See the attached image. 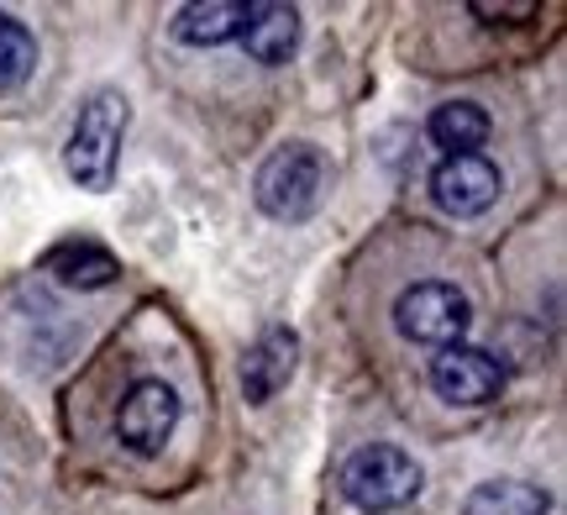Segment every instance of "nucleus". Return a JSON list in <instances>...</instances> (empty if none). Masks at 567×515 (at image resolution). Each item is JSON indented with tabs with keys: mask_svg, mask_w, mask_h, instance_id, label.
<instances>
[{
	"mask_svg": "<svg viewBox=\"0 0 567 515\" xmlns=\"http://www.w3.org/2000/svg\"><path fill=\"white\" fill-rule=\"evenodd\" d=\"M431 200L446 210V216H484L494 200H499V168L488 164L484 153H457V158H442L436 174H431Z\"/></svg>",
	"mask_w": 567,
	"mask_h": 515,
	"instance_id": "nucleus-7",
	"label": "nucleus"
},
{
	"mask_svg": "<svg viewBox=\"0 0 567 515\" xmlns=\"http://www.w3.org/2000/svg\"><path fill=\"white\" fill-rule=\"evenodd\" d=\"M243 0H200V6H184L174 17V38L189 42V48H216V42H231L243 32Z\"/></svg>",
	"mask_w": 567,
	"mask_h": 515,
	"instance_id": "nucleus-12",
	"label": "nucleus"
},
{
	"mask_svg": "<svg viewBox=\"0 0 567 515\" xmlns=\"http://www.w3.org/2000/svg\"><path fill=\"white\" fill-rule=\"evenodd\" d=\"M425 132H431L436 147H446V158H457V153H478L488 143L494 122H488V111L478 101H446L431 111Z\"/></svg>",
	"mask_w": 567,
	"mask_h": 515,
	"instance_id": "nucleus-11",
	"label": "nucleus"
},
{
	"mask_svg": "<svg viewBox=\"0 0 567 515\" xmlns=\"http://www.w3.org/2000/svg\"><path fill=\"white\" fill-rule=\"evenodd\" d=\"M32 69H38V38H32L17 17L0 11V90L27 84L32 80Z\"/></svg>",
	"mask_w": 567,
	"mask_h": 515,
	"instance_id": "nucleus-14",
	"label": "nucleus"
},
{
	"mask_svg": "<svg viewBox=\"0 0 567 515\" xmlns=\"http://www.w3.org/2000/svg\"><path fill=\"white\" fill-rule=\"evenodd\" d=\"M42 264H48V274L69 289H105V285H116V274H122L116 253H105L101 243H84V237L80 243H59Z\"/></svg>",
	"mask_w": 567,
	"mask_h": 515,
	"instance_id": "nucleus-10",
	"label": "nucleus"
},
{
	"mask_svg": "<svg viewBox=\"0 0 567 515\" xmlns=\"http://www.w3.org/2000/svg\"><path fill=\"white\" fill-rule=\"evenodd\" d=\"M394 327L400 337L410 342H425V348H457L463 342V331L473 327V306H467V295L457 285H446V279H421V285H410L400 300H394Z\"/></svg>",
	"mask_w": 567,
	"mask_h": 515,
	"instance_id": "nucleus-4",
	"label": "nucleus"
},
{
	"mask_svg": "<svg viewBox=\"0 0 567 515\" xmlns=\"http://www.w3.org/2000/svg\"><path fill=\"white\" fill-rule=\"evenodd\" d=\"M421 484H425L421 463L405 447H389V442H368L342 463V495L368 515L410 505L421 495Z\"/></svg>",
	"mask_w": 567,
	"mask_h": 515,
	"instance_id": "nucleus-3",
	"label": "nucleus"
},
{
	"mask_svg": "<svg viewBox=\"0 0 567 515\" xmlns=\"http://www.w3.org/2000/svg\"><path fill=\"white\" fill-rule=\"evenodd\" d=\"M467 11H473V17H484V21H494V27H499V21H505V27H515V21L536 17V0H520V6H509V0H499V6H494V0H473Z\"/></svg>",
	"mask_w": 567,
	"mask_h": 515,
	"instance_id": "nucleus-15",
	"label": "nucleus"
},
{
	"mask_svg": "<svg viewBox=\"0 0 567 515\" xmlns=\"http://www.w3.org/2000/svg\"><path fill=\"white\" fill-rule=\"evenodd\" d=\"M547 511H551L547 490H536L526 478H494V484H478L463 499V515H547Z\"/></svg>",
	"mask_w": 567,
	"mask_h": 515,
	"instance_id": "nucleus-13",
	"label": "nucleus"
},
{
	"mask_svg": "<svg viewBox=\"0 0 567 515\" xmlns=\"http://www.w3.org/2000/svg\"><path fill=\"white\" fill-rule=\"evenodd\" d=\"M326 179H331V168H326L321 147L289 143L264 158L258 179H252V195L274 222H310L326 200Z\"/></svg>",
	"mask_w": 567,
	"mask_h": 515,
	"instance_id": "nucleus-2",
	"label": "nucleus"
},
{
	"mask_svg": "<svg viewBox=\"0 0 567 515\" xmlns=\"http://www.w3.org/2000/svg\"><path fill=\"white\" fill-rule=\"evenodd\" d=\"M431 390L452 405H488L505 390V363L484 348H467V342L442 348L431 358Z\"/></svg>",
	"mask_w": 567,
	"mask_h": 515,
	"instance_id": "nucleus-6",
	"label": "nucleus"
},
{
	"mask_svg": "<svg viewBox=\"0 0 567 515\" xmlns=\"http://www.w3.org/2000/svg\"><path fill=\"white\" fill-rule=\"evenodd\" d=\"M237 38H243L247 59L284 63L295 53V42H300V11H295V6H279V0H252Z\"/></svg>",
	"mask_w": 567,
	"mask_h": 515,
	"instance_id": "nucleus-9",
	"label": "nucleus"
},
{
	"mask_svg": "<svg viewBox=\"0 0 567 515\" xmlns=\"http://www.w3.org/2000/svg\"><path fill=\"white\" fill-rule=\"evenodd\" d=\"M179 426V394L163 379H137L116 405V442L137 457H158Z\"/></svg>",
	"mask_w": 567,
	"mask_h": 515,
	"instance_id": "nucleus-5",
	"label": "nucleus"
},
{
	"mask_svg": "<svg viewBox=\"0 0 567 515\" xmlns=\"http://www.w3.org/2000/svg\"><path fill=\"white\" fill-rule=\"evenodd\" d=\"M295 358H300V337L289 327H268L243 358V394L247 405H268L274 394L295 379Z\"/></svg>",
	"mask_w": 567,
	"mask_h": 515,
	"instance_id": "nucleus-8",
	"label": "nucleus"
},
{
	"mask_svg": "<svg viewBox=\"0 0 567 515\" xmlns=\"http://www.w3.org/2000/svg\"><path fill=\"white\" fill-rule=\"evenodd\" d=\"M122 137H126V95L122 90H95L74 116L69 147H63V164L74 174L80 189H105L116 185V164H122Z\"/></svg>",
	"mask_w": 567,
	"mask_h": 515,
	"instance_id": "nucleus-1",
	"label": "nucleus"
}]
</instances>
